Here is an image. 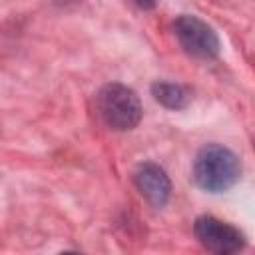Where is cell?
Here are the masks:
<instances>
[{"instance_id":"6da1fadb","label":"cell","mask_w":255,"mask_h":255,"mask_svg":"<svg viewBox=\"0 0 255 255\" xmlns=\"http://www.w3.org/2000/svg\"><path fill=\"white\" fill-rule=\"evenodd\" d=\"M239 177L241 161L231 149L219 143H207L197 151L193 161V179L203 191H227L239 181Z\"/></svg>"},{"instance_id":"7a4b0ae2","label":"cell","mask_w":255,"mask_h":255,"mask_svg":"<svg viewBox=\"0 0 255 255\" xmlns=\"http://www.w3.org/2000/svg\"><path fill=\"white\" fill-rule=\"evenodd\" d=\"M98 112L110 129L129 131L141 120V102L131 88L106 84L98 92Z\"/></svg>"},{"instance_id":"3957f363","label":"cell","mask_w":255,"mask_h":255,"mask_svg":"<svg viewBox=\"0 0 255 255\" xmlns=\"http://www.w3.org/2000/svg\"><path fill=\"white\" fill-rule=\"evenodd\" d=\"M173 32L181 50L191 58L213 60L219 54V36L207 22H203L197 16L181 14L173 22Z\"/></svg>"},{"instance_id":"277c9868","label":"cell","mask_w":255,"mask_h":255,"mask_svg":"<svg viewBox=\"0 0 255 255\" xmlns=\"http://www.w3.org/2000/svg\"><path fill=\"white\" fill-rule=\"evenodd\" d=\"M193 231H195L197 241L211 253L229 255V253H237L245 247L243 233L237 227H233V225H229V223H225L213 215L197 217Z\"/></svg>"},{"instance_id":"5b68a950","label":"cell","mask_w":255,"mask_h":255,"mask_svg":"<svg viewBox=\"0 0 255 255\" xmlns=\"http://www.w3.org/2000/svg\"><path fill=\"white\" fill-rule=\"evenodd\" d=\"M135 187L137 191L151 203L153 207H163L171 193V183L167 173L155 163H141L135 171Z\"/></svg>"},{"instance_id":"8992f818","label":"cell","mask_w":255,"mask_h":255,"mask_svg":"<svg viewBox=\"0 0 255 255\" xmlns=\"http://www.w3.org/2000/svg\"><path fill=\"white\" fill-rule=\"evenodd\" d=\"M151 96L155 98V102H159L161 106H165L169 110H181L191 100L189 92L183 86L171 84V82H153L151 84Z\"/></svg>"},{"instance_id":"52a82bcc","label":"cell","mask_w":255,"mask_h":255,"mask_svg":"<svg viewBox=\"0 0 255 255\" xmlns=\"http://www.w3.org/2000/svg\"><path fill=\"white\" fill-rule=\"evenodd\" d=\"M139 8H143V10H151V8H155V4H157V0H133Z\"/></svg>"}]
</instances>
